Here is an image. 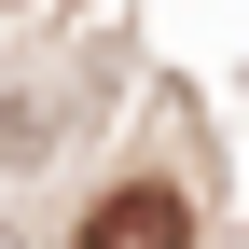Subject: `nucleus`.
I'll use <instances>...</instances> for the list:
<instances>
[{
    "instance_id": "obj_1",
    "label": "nucleus",
    "mask_w": 249,
    "mask_h": 249,
    "mask_svg": "<svg viewBox=\"0 0 249 249\" xmlns=\"http://www.w3.org/2000/svg\"><path fill=\"white\" fill-rule=\"evenodd\" d=\"M83 249H194V208H180L166 180H139V194H111L97 222H83Z\"/></svg>"
}]
</instances>
